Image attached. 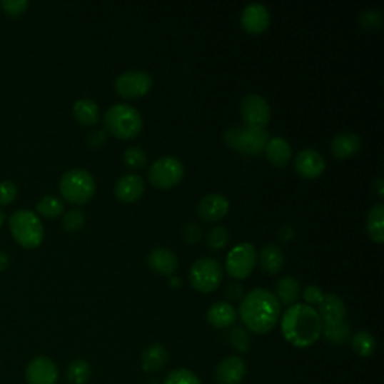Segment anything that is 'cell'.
Listing matches in <instances>:
<instances>
[{"instance_id": "obj_1", "label": "cell", "mask_w": 384, "mask_h": 384, "mask_svg": "<svg viewBox=\"0 0 384 384\" xmlns=\"http://www.w3.org/2000/svg\"><path fill=\"white\" fill-rule=\"evenodd\" d=\"M323 330L317 309L306 303H294L287 308L281 318V332L286 341L298 348L314 345Z\"/></svg>"}, {"instance_id": "obj_2", "label": "cell", "mask_w": 384, "mask_h": 384, "mask_svg": "<svg viewBox=\"0 0 384 384\" xmlns=\"http://www.w3.org/2000/svg\"><path fill=\"white\" fill-rule=\"evenodd\" d=\"M239 315L253 333H269L279 321L281 305L275 294L266 288H254L241 302Z\"/></svg>"}, {"instance_id": "obj_3", "label": "cell", "mask_w": 384, "mask_h": 384, "mask_svg": "<svg viewBox=\"0 0 384 384\" xmlns=\"http://www.w3.org/2000/svg\"><path fill=\"white\" fill-rule=\"evenodd\" d=\"M104 126L111 136L129 140L143 129V119L137 108L129 104H114L104 114Z\"/></svg>"}, {"instance_id": "obj_4", "label": "cell", "mask_w": 384, "mask_h": 384, "mask_svg": "<svg viewBox=\"0 0 384 384\" xmlns=\"http://www.w3.org/2000/svg\"><path fill=\"white\" fill-rule=\"evenodd\" d=\"M269 138V132L266 129L248 125L233 126L227 129L224 134V141L230 149L249 156H256L264 152Z\"/></svg>"}, {"instance_id": "obj_5", "label": "cell", "mask_w": 384, "mask_h": 384, "mask_svg": "<svg viewBox=\"0 0 384 384\" xmlns=\"http://www.w3.org/2000/svg\"><path fill=\"white\" fill-rule=\"evenodd\" d=\"M61 194L72 204H84L95 196L96 182L84 168H72L64 173L59 182Z\"/></svg>"}, {"instance_id": "obj_6", "label": "cell", "mask_w": 384, "mask_h": 384, "mask_svg": "<svg viewBox=\"0 0 384 384\" xmlns=\"http://www.w3.org/2000/svg\"><path fill=\"white\" fill-rule=\"evenodd\" d=\"M9 227L14 238L24 248H36L44 239L42 223L32 211L14 212L9 218Z\"/></svg>"}, {"instance_id": "obj_7", "label": "cell", "mask_w": 384, "mask_h": 384, "mask_svg": "<svg viewBox=\"0 0 384 384\" xmlns=\"http://www.w3.org/2000/svg\"><path fill=\"white\" fill-rule=\"evenodd\" d=\"M224 271L218 260L203 257L194 261L189 269V283L200 293H212L223 283Z\"/></svg>"}, {"instance_id": "obj_8", "label": "cell", "mask_w": 384, "mask_h": 384, "mask_svg": "<svg viewBox=\"0 0 384 384\" xmlns=\"http://www.w3.org/2000/svg\"><path fill=\"white\" fill-rule=\"evenodd\" d=\"M185 174V167L176 156H161L149 168V181L159 189H168L181 183Z\"/></svg>"}, {"instance_id": "obj_9", "label": "cell", "mask_w": 384, "mask_h": 384, "mask_svg": "<svg viewBox=\"0 0 384 384\" xmlns=\"http://www.w3.org/2000/svg\"><path fill=\"white\" fill-rule=\"evenodd\" d=\"M257 266V249L253 243L236 245L226 258V271L234 279H246Z\"/></svg>"}, {"instance_id": "obj_10", "label": "cell", "mask_w": 384, "mask_h": 384, "mask_svg": "<svg viewBox=\"0 0 384 384\" xmlns=\"http://www.w3.org/2000/svg\"><path fill=\"white\" fill-rule=\"evenodd\" d=\"M153 79L149 72L132 69L121 74L114 81L116 92L125 99H137L149 94Z\"/></svg>"}, {"instance_id": "obj_11", "label": "cell", "mask_w": 384, "mask_h": 384, "mask_svg": "<svg viewBox=\"0 0 384 384\" xmlns=\"http://www.w3.org/2000/svg\"><path fill=\"white\" fill-rule=\"evenodd\" d=\"M241 114L245 125L254 128H266L271 121V106L258 94H249L241 102Z\"/></svg>"}, {"instance_id": "obj_12", "label": "cell", "mask_w": 384, "mask_h": 384, "mask_svg": "<svg viewBox=\"0 0 384 384\" xmlns=\"http://www.w3.org/2000/svg\"><path fill=\"white\" fill-rule=\"evenodd\" d=\"M241 24L251 35L263 34L271 24V12L263 4H248L241 14Z\"/></svg>"}, {"instance_id": "obj_13", "label": "cell", "mask_w": 384, "mask_h": 384, "mask_svg": "<svg viewBox=\"0 0 384 384\" xmlns=\"http://www.w3.org/2000/svg\"><path fill=\"white\" fill-rule=\"evenodd\" d=\"M59 369L56 363L46 358H35L26 368V380L29 384H56Z\"/></svg>"}, {"instance_id": "obj_14", "label": "cell", "mask_w": 384, "mask_h": 384, "mask_svg": "<svg viewBox=\"0 0 384 384\" xmlns=\"http://www.w3.org/2000/svg\"><path fill=\"white\" fill-rule=\"evenodd\" d=\"M294 168L303 179H315L326 168V159L315 149H303L294 158Z\"/></svg>"}, {"instance_id": "obj_15", "label": "cell", "mask_w": 384, "mask_h": 384, "mask_svg": "<svg viewBox=\"0 0 384 384\" xmlns=\"http://www.w3.org/2000/svg\"><path fill=\"white\" fill-rule=\"evenodd\" d=\"M230 211V201L223 194H208L197 204V213L203 221L218 223Z\"/></svg>"}, {"instance_id": "obj_16", "label": "cell", "mask_w": 384, "mask_h": 384, "mask_svg": "<svg viewBox=\"0 0 384 384\" xmlns=\"http://www.w3.org/2000/svg\"><path fill=\"white\" fill-rule=\"evenodd\" d=\"M317 313L321 318L323 326H332V324H339L345 321L347 308L341 296L335 293L324 294L323 300L318 305Z\"/></svg>"}, {"instance_id": "obj_17", "label": "cell", "mask_w": 384, "mask_h": 384, "mask_svg": "<svg viewBox=\"0 0 384 384\" xmlns=\"http://www.w3.org/2000/svg\"><path fill=\"white\" fill-rule=\"evenodd\" d=\"M246 377V363L239 356H227L216 366L215 378L219 384H241Z\"/></svg>"}, {"instance_id": "obj_18", "label": "cell", "mask_w": 384, "mask_h": 384, "mask_svg": "<svg viewBox=\"0 0 384 384\" xmlns=\"http://www.w3.org/2000/svg\"><path fill=\"white\" fill-rule=\"evenodd\" d=\"M144 179L140 174L129 173L116 182L114 194L122 203H134L144 194Z\"/></svg>"}, {"instance_id": "obj_19", "label": "cell", "mask_w": 384, "mask_h": 384, "mask_svg": "<svg viewBox=\"0 0 384 384\" xmlns=\"http://www.w3.org/2000/svg\"><path fill=\"white\" fill-rule=\"evenodd\" d=\"M147 264L153 272L162 276H171L179 268V258L168 248H153L147 256Z\"/></svg>"}, {"instance_id": "obj_20", "label": "cell", "mask_w": 384, "mask_h": 384, "mask_svg": "<svg viewBox=\"0 0 384 384\" xmlns=\"http://www.w3.org/2000/svg\"><path fill=\"white\" fill-rule=\"evenodd\" d=\"M257 264L260 269L269 275H276L286 264V256L276 243H268L257 253Z\"/></svg>"}, {"instance_id": "obj_21", "label": "cell", "mask_w": 384, "mask_h": 384, "mask_svg": "<svg viewBox=\"0 0 384 384\" xmlns=\"http://www.w3.org/2000/svg\"><path fill=\"white\" fill-rule=\"evenodd\" d=\"M206 318H208V323L215 329H228L238 320V311H236L231 303L223 300L213 303L208 309Z\"/></svg>"}, {"instance_id": "obj_22", "label": "cell", "mask_w": 384, "mask_h": 384, "mask_svg": "<svg viewBox=\"0 0 384 384\" xmlns=\"http://www.w3.org/2000/svg\"><path fill=\"white\" fill-rule=\"evenodd\" d=\"M362 147V140L354 132H341L332 138L330 151L338 159H348L356 155Z\"/></svg>"}, {"instance_id": "obj_23", "label": "cell", "mask_w": 384, "mask_h": 384, "mask_svg": "<svg viewBox=\"0 0 384 384\" xmlns=\"http://www.w3.org/2000/svg\"><path fill=\"white\" fill-rule=\"evenodd\" d=\"M264 152H266V158L269 159L271 164L278 168L286 167L291 159V146L283 137L269 138L268 144H266Z\"/></svg>"}, {"instance_id": "obj_24", "label": "cell", "mask_w": 384, "mask_h": 384, "mask_svg": "<svg viewBox=\"0 0 384 384\" xmlns=\"http://www.w3.org/2000/svg\"><path fill=\"white\" fill-rule=\"evenodd\" d=\"M275 298L279 305H286L287 308L296 303L300 296V284L296 278L283 276L276 281L275 286Z\"/></svg>"}, {"instance_id": "obj_25", "label": "cell", "mask_w": 384, "mask_h": 384, "mask_svg": "<svg viewBox=\"0 0 384 384\" xmlns=\"http://www.w3.org/2000/svg\"><path fill=\"white\" fill-rule=\"evenodd\" d=\"M168 362V351L164 345L152 344L141 354V368L146 373H158Z\"/></svg>"}, {"instance_id": "obj_26", "label": "cell", "mask_w": 384, "mask_h": 384, "mask_svg": "<svg viewBox=\"0 0 384 384\" xmlns=\"http://www.w3.org/2000/svg\"><path fill=\"white\" fill-rule=\"evenodd\" d=\"M366 231L373 242H384V206L381 203L374 204L373 208L368 211Z\"/></svg>"}, {"instance_id": "obj_27", "label": "cell", "mask_w": 384, "mask_h": 384, "mask_svg": "<svg viewBox=\"0 0 384 384\" xmlns=\"http://www.w3.org/2000/svg\"><path fill=\"white\" fill-rule=\"evenodd\" d=\"M74 116L76 119L86 126H92L98 122L99 119V107L95 101L89 98H81L77 99L76 104H74Z\"/></svg>"}, {"instance_id": "obj_28", "label": "cell", "mask_w": 384, "mask_h": 384, "mask_svg": "<svg viewBox=\"0 0 384 384\" xmlns=\"http://www.w3.org/2000/svg\"><path fill=\"white\" fill-rule=\"evenodd\" d=\"M351 347L358 356L369 358L375 351V338L368 330H359L351 338Z\"/></svg>"}, {"instance_id": "obj_29", "label": "cell", "mask_w": 384, "mask_h": 384, "mask_svg": "<svg viewBox=\"0 0 384 384\" xmlns=\"http://www.w3.org/2000/svg\"><path fill=\"white\" fill-rule=\"evenodd\" d=\"M92 375V368L89 365V362L83 359L72 360L68 366L66 371V378L69 384H86L91 380Z\"/></svg>"}, {"instance_id": "obj_30", "label": "cell", "mask_w": 384, "mask_h": 384, "mask_svg": "<svg viewBox=\"0 0 384 384\" xmlns=\"http://www.w3.org/2000/svg\"><path fill=\"white\" fill-rule=\"evenodd\" d=\"M321 335H324V338H326L330 344L343 345L351 336V328L348 323L343 321L339 324H332V326H323Z\"/></svg>"}, {"instance_id": "obj_31", "label": "cell", "mask_w": 384, "mask_h": 384, "mask_svg": "<svg viewBox=\"0 0 384 384\" xmlns=\"http://www.w3.org/2000/svg\"><path fill=\"white\" fill-rule=\"evenodd\" d=\"M36 209L41 215L47 216V218H57L61 216L64 213V201L56 197V196H46L42 197L38 204H36Z\"/></svg>"}, {"instance_id": "obj_32", "label": "cell", "mask_w": 384, "mask_h": 384, "mask_svg": "<svg viewBox=\"0 0 384 384\" xmlns=\"http://www.w3.org/2000/svg\"><path fill=\"white\" fill-rule=\"evenodd\" d=\"M228 339H230L231 347L238 353L245 354V353L249 351V348H251V335L245 328H241V326L233 328L230 330Z\"/></svg>"}, {"instance_id": "obj_33", "label": "cell", "mask_w": 384, "mask_h": 384, "mask_svg": "<svg viewBox=\"0 0 384 384\" xmlns=\"http://www.w3.org/2000/svg\"><path fill=\"white\" fill-rule=\"evenodd\" d=\"M228 242H230V233L223 226H216L211 228V231L208 233V246L213 251H221L227 248Z\"/></svg>"}, {"instance_id": "obj_34", "label": "cell", "mask_w": 384, "mask_h": 384, "mask_svg": "<svg viewBox=\"0 0 384 384\" xmlns=\"http://www.w3.org/2000/svg\"><path fill=\"white\" fill-rule=\"evenodd\" d=\"M123 162L132 170H140L146 166L147 155L141 147L132 146V147H128V149L123 152Z\"/></svg>"}, {"instance_id": "obj_35", "label": "cell", "mask_w": 384, "mask_h": 384, "mask_svg": "<svg viewBox=\"0 0 384 384\" xmlns=\"http://www.w3.org/2000/svg\"><path fill=\"white\" fill-rule=\"evenodd\" d=\"M164 384H201L200 378L189 369H174L167 377Z\"/></svg>"}, {"instance_id": "obj_36", "label": "cell", "mask_w": 384, "mask_h": 384, "mask_svg": "<svg viewBox=\"0 0 384 384\" xmlns=\"http://www.w3.org/2000/svg\"><path fill=\"white\" fill-rule=\"evenodd\" d=\"M86 223V216L81 209H71L64 216V227L66 231H77Z\"/></svg>"}, {"instance_id": "obj_37", "label": "cell", "mask_w": 384, "mask_h": 384, "mask_svg": "<svg viewBox=\"0 0 384 384\" xmlns=\"http://www.w3.org/2000/svg\"><path fill=\"white\" fill-rule=\"evenodd\" d=\"M359 21H360V24L363 27L371 29V31H375V29H378L381 26L383 17H381V14L377 9H368V11L360 14Z\"/></svg>"}, {"instance_id": "obj_38", "label": "cell", "mask_w": 384, "mask_h": 384, "mask_svg": "<svg viewBox=\"0 0 384 384\" xmlns=\"http://www.w3.org/2000/svg\"><path fill=\"white\" fill-rule=\"evenodd\" d=\"M17 185L11 181L0 182V204H9L17 197Z\"/></svg>"}, {"instance_id": "obj_39", "label": "cell", "mask_w": 384, "mask_h": 384, "mask_svg": "<svg viewBox=\"0 0 384 384\" xmlns=\"http://www.w3.org/2000/svg\"><path fill=\"white\" fill-rule=\"evenodd\" d=\"M302 296H303V300L306 302V305L314 308L315 305L318 306L320 302L323 300L324 291L318 286H308V287L303 288Z\"/></svg>"}, {"instance_id": "obj_40", "label": "cell", "mask_w": 384, "mask_h": 384, "mask_svg": "<svg viewBox=\"0 0 384 384\" xmlns=\"http://www.w3.org/2000/svg\"><path fill=\"white\" fill-rule=\"evenodd\" d=\"M182 236H183V239L186 243L189 245H196L201 241L203 238V231L201 228L194 224V223H188L185 227H183V231H182Z\"/></svg>"}, {"instance_id": "obj_41", "label": "cell", "mask_w": 384, "mask_h": 384, "mask_svg": "<svg viewBox=\"0 0 384 384\" xmlns=\"http://www.w3.org/2000/svg\"><path fill=\"white\" fill-rule=\"evenodd\" d=\"M0 5H2V8L8 14H11V16H19V14L26 11V8L29 6V2L27 0H2Z\"/></svg>"}, {"instance_id": "obj_42", "label": "cell", "mask_w": 384, "mask_h": 384, "mask_svg": "<svg viewBox=\"0 0 384 384\" xmlns=\"http://www.w3.org/2000/svg\"><path fill=\"white\" fill-rule=\"evenodd\" d=\"M106 138H107V134L104 129H95V131H91L87 136V143L91 144L92 147H99L106 143Z\"/></svg>"}, {"instance_id": "obj_43", "label": "cell", "mask_w": 384, "mask_h": 384, "mask_svg": "<svg viewBox=\"0 0 384 384\" xmlns=\"http://www.w3.org/2000/svg\"><path fill=\"white\" fill-rule=\"evenodd\" d=\"M227 298L233 302H241L245 296H243V287L241 284H230L226 290Z\"/></svg>"}, {"instance_id": "obj_44", "label": "cell", "mask_w": 384, "mask_h": 384, "mask_svg": "<svg viewBox=\"0 0 384 384\" xmlns=\"http://www.w3.org/2000/svg\"><path fill=\"white\" fill-rule=\"evenodd\" d=\"M278 236H279V239L283 241V242H291L294 239V236H296V233H294V228L293 227L284 226L283 228L279 230Z\"/></svg>"}, {"instance_id": "obj_45", "label": "cell", "mask_w": 384, "mask_h": 384, "mask_svg": "<svg viewBox=\"0 0 384 384\" xmlns=\"http://www.w3.org/2000/svg\"><path fill=\"white\" fill-rule=\"evenodd\" d=\"M9 264V257L4 253V251H0V272L5 271Z\"/></svg>"}, {"instance_id": "obj_46", "label": "cell", "mask_w": 384, "mask_h": 384, "mask_svg": "<svg viewBox=\"0 0 384 384\" xmlns=\"http://www.w3.org/2000/svg\"><path fill=\"white\" fill-rule=\"evenodd\" d=\"M375 189H377V194L380 198L384 197V188H383V179L381 177H377V181H375Z\"/></svg>"}, {"instance_id": "obj_47", "label": "cell", "mask_w": 384, "mask_h": 384, "mask_svg": "<svg viewBox=\"0 0 384 384\" xmlns=\"http://www.w3.org/2000/svg\"><path fill=\"white\" fill-rule=\"evenodd\" d=\"M4 221H5V215H4V212H2V211H0V227H2Z\"/></svg>"}]
</instances>
